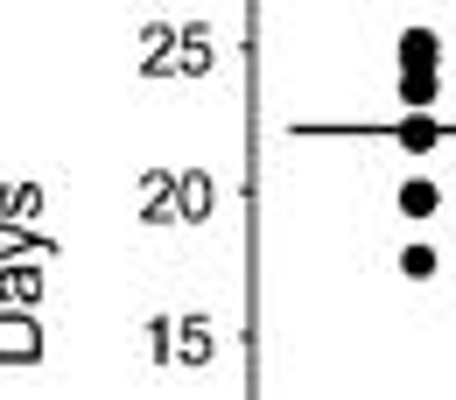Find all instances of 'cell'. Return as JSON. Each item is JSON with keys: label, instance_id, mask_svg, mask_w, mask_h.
<instances>
[{"label": "cell", "instance_id": "obj_1", "mask_svg": "<svg viewBox=\"0 0 456 400\" xmlns=\"http://www.w3.org/2000/svg\"><path fill=\"white\" fill-rule=\"evenodd\" d=\"M0 358H36V323L7 316V323H0Z\"/></svg>", "mask_w": 456, "mask_h": 400}]
</instances>
